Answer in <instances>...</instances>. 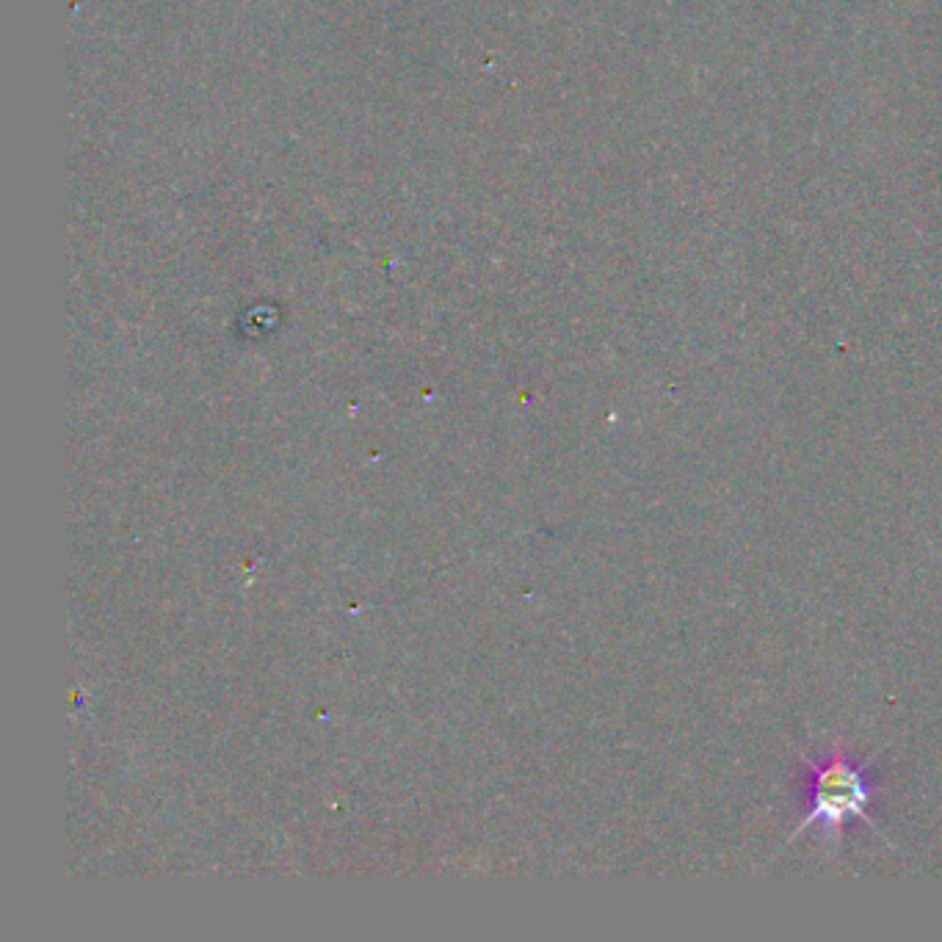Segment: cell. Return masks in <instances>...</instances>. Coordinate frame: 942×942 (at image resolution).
<instances>
[{"label":"cell","mask_w":942,"mask_h":942,"mask_svg":"<svg viewBox=\"0 0 942 942\" xmlns=\"http://www.w3.org/2000/svg\"><path fill=\"white\" fill-rule=\"evenodd\" d=\"M804 760V765H810V774H813V788H810V804L804 819L799 821V826L793 830V835L785 840V845H791L793 840L802 838L804 832L819 826L824 832L826 843H838L843 835L845 821L862 819L890 849H895L893 840L884 835L882 824L873 819L871 808L879 796V788L871 780V763H854L843 749H835L824 763H815L808 754H799Z\"/></svg>","instance_id":"6da1fadb"}]
</instances>
